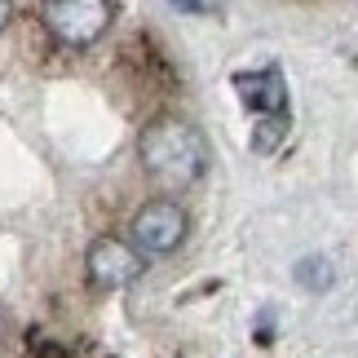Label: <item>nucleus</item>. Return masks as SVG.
<instances>
[{
    "instance_id": "nucleus-4",
    "label": "nucleus",
    "mask_w": 358,
    "mask_h": 358,
    "mask_svg": "<svg viewBox=\"0 0 358 358\" xmlns=\"http://www.w3.org/2000/svg\"><path fill=\"white\" fill-rule=\"evenodd\" d=\"M85 270H89V283H93V287L115 292V287H129L137 274H142V252H137L133 243L115 239V235H102V239L89 243Z\"/></svg>"
},
{
    "instance_id": "nucleus-7",
    "label": "nucleus",
    "mask_w": 358,
    "mask_h": 358,
    "mask_svg": "<svg viewBox=\"0 0 358 358\" xmlns=\"http://www.w3.org/2000/svg\"><path fill=\"white\" fill-rule=\"evenodd\" d=\"M173 9H182V13H213L222 0H169Z\"/></svg>"
},
{
    "instance_id": "nucleus-3",
    "label": "nucleus",
    "mask_w": 358,
    "mask_h": 358,
    "mask_svg": "<svg viewBox=\"0 0 358 358\" xmlns=\"http://www.w3.org/2000/svg\"><path fill=\"white\" fill-rule=\"evenodd\" d=\"M186 230H190V222H186V208H182V203L150 199L133 217V248H137V252H146V257H169V252L182 248Z\"/></svg>"
},
{
    "instance_id": "nucleus-6",
    "label": "nucleus",
    "mask_w": 358,
    "mask_h": 358,
    "mask_svg": "<svg viewBox=\"0 0 358 358\" xmlns=\"http://www.w3.org/2000/svg\"><path fill=\"white\" fill-rule=\"evenodd\" d=\"M296 283L310 287V292H327V287H332V261H327V257L296 261Z\"/></svg>"
},
{
    "instance_id": "nucleus-1",
    "label": "nucleus",
    "mask_w": 358,
    "mask_h": 358,
    "mask_svg": "<svg viewBox=\"0 0 358 358\" xmlns=\"http://www.w3.org/2000/svg\"><path fill=\"white\" fill-rule=\"evenodd\" d=\"M137 155H142V169L169 190L195 186L199 173L208 169V146H203V137L190 129L186 120H173V115L146 124L142 137H137Z\"/></svg>"
},
{
    "instance_id": "nucleus-8",
    "label": "nucleus",
    "mask_w": 358,
    "mask_h": 358,
    "mask_svg": "<svg viewBox=\"0 0 358 358\" xmlns=\"http://www.w3.org/2000/svg\"><path fill=\"white\" fill-rule=\"evenodd\" d=\"M9 18H13V0H0V31L9 27Z\"/></svg>"
},
{
    "instance_id": "nucleus-2",
    "label": "nucleus",
    "mask_w": 358,
    "mask_h": 358,
    "mask_svg": "<svg viewBox=\"0 0 358 358\" xmlns=\"http://www.w3.org/2000/svg\"><path fill=\"white\" fill-rule=\"evenodd\" d=\"M49 36L66 49H89L111 27V0H45L40 9Z\"/></svg>"
},
{
    "instance_id": "nucleus-5",
    "label": "nucleus",
    "mask_w": 358,
    "mask_h": 358,
    "mask_svg": "<svg viewBox=\"0 0 358 358\" xmlns=\"http://www.w3.org/2000/svg\"><path fill=\"white\" fill-rule=\"evenodd\" d=\"M230 89L239 93V102L248 111H257L261 124H287V89H283V71L279 66H261V71H235Z\"/></svg>"
},
{
    "instance_id": "nucleus-9",
    "label": "nucleus",
    "mask_w": 358,
    "mask_h": 358,
    "mask_svg": "<svg viewBox=\"0 0 358 358\" xmlns=\"http://www.w3.org/2000/svg\"><path fill=\"white\" fill-rule=\"evenodd\" d=\"M0 341H5V319H0Z\"/></svg>"
}]
</instances>
